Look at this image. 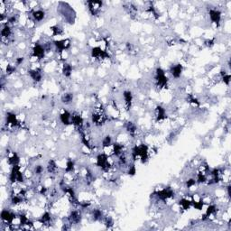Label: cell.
<instances>
[{
  "instance_id": "cell-9",
  "label": "cell",
  "mask_w": 231,
  "mask_h": 231,
  "mask_svg": "<svg viewBox=\"0 0 231 231\" xmlns=\"http://www.w3.org/2000/svg\"><path fill=\"white\" fill-rule=\"evenodd\" d=\"M61 120L63 124L70 125L71 123V115L68 111H64L61 115Z\"/></svg>"
},
{
  "instance_id": "cell-22",
  "label": "cell",
  "mask_w": 231,
  "mask_h": 231,
  "mask_svg": "<svg viewBox=\"0 0 231 231\" xmlns=\"http://www.w3.org/2000/svg\"><path fill=\"white\" fill-rule=\"evenodd\" d=\"M126 130H128L131 135H134L136 131V126L132 122H128V124H126Z\"/></svg>"
},
{
  "instance_id": "cell-23",
  "label": "cell",
  "mask_w": 231,
  "mask_h": 231,
  "mask_svg": "<svg viewBox=\"0 0 231 231\" xmlns=\"http://www.w3.org/2000/svg\"><path fill=\"white\" fill-rule=\"evenodd\" d=\"M9 163L12 164L13 166L18 164V163H19V157H18V155H17L15 153H14L12 157L9 158Z\"/></svg>"
},
{
  "instance_id": "cell-5",
  "label": "cell",
  "mask_w": 231,
  "mask_h": 231,
  "mask_svg": "<svg viewBox=\"0 0 231 231\" xmlns=\"http://www.w3.org/2000/svg\"><path fill=\"white\" fill-rule=\"evenodd\" d=\"M92 56L94 58H106L107 54L106 51H102L99 47H96L92 49Z\"/></svg>"
},
{
  "instance_id": "cell-21",
  "label": "cell",
  "mask_w": 231,
  "mask_h": 231,
  "mask_svg": "<svg viewBox=\"0 0 231 231\" xmlns=\"http://www.w3.org/2000/svg\"><path fill=\"white\" fill-rule=\"evenodd\" d=\"M71 71H72V69H71V66L70 64H68V63H65V64L63 65V74H64L66 77L71 76Z\"/></svg>"
},
{
  "instance_id": "cell-11",
  "label": "cell",
  "mask_w": 231,
  "mask_h": 231,
  "mask_svg": "<svg viewBox=\"0 0 231 231\" xmlns=\"http://www.w3.org/2000/svg\"><path fill=\"white\" fill-rule=\"evenodd\" d=\"M29 74H30L31 78L34 80V81L36 82H39L40 80L42 79V74L39 71H36V70H33V71H29Z\"/></svg>"
},
{
  "instance_id": "cell-20",
  "label": "cell",
  "mask_w": 231,
  "mask_h": 231,
  "mask_svg": "<svg viewBox=\"0 0 231 231\" xmlns=\"http://www.w3.org/2000/svg\"><path fill=\"white\" fill-rule=\"evenodd\" d=\"M157 120H161V119H164L165 118V110L164 107H157Z\"/></svg>"
},
{
  "instance_id": "cell-18",
  "label": "cell",
  "mask_w": 231,
  "mask_h": 231,
  "mask_svg": "<svg viewBox=\"0 0 231 231\" xmlns=\"http://www.w3.org/2000/svg\"><path fill=\"white\" fill-rule=\"evenodd\" d=\"M57 170V166H56V164L54 163V161L51 160L49 161V163L47 164V171L49 173H54Z\"/></svg>"
},
{
  "instance_id": "cell-37",
  "label": "cell",
  "mask_w": 231,
  "mask_h": 231,
  "mask_svg": "<svg viewBox=\"0 0 231 231\" xmlns=\"http://www.w3.org/2000/svg\"><path fill=\"white\" fill-rule=\"evenodd\" d=\"M207 43H207L208 46H212L213 45V41H208Z\"/></svg>"
},
{
  "instance_id": "cell-13",
  "label": "cell",
  "mask_w": 231,
  "mask_h": 231,
  "mask_svg": "<svg viewBox=\"0 0 231 231\" xmlns=\"http://www.w3.org/2000/svg\"><path fill=\"white\" fill-rule=\"evenodd\" d=\"M33 16L35 21H42L44 18L45 13L43 10H36L33 13Z\"/></svg>"
},
{
  "instance_id": "cell-24",
  "label": "cell",
  "mask_w": 231,
  "mask_h": 231,
  "mask_svg": "<svg viewBox=\"0 0 231 231\" xmlns=\"http://www.w3.org/2000/svg\"><path fill=\"white\" fill-rule=\"evenodd\" d=\"M114 154L115 155H120L121 153H122V146H120V144H114Z\"/></svg>"
},
{
  "instance_id": "cell-10",
  "label": "cell",
  "mask_w": 231,
  "mask_h": 231,
  "mask_svg": "<svg viewBox=\"0 0 231 231\" xmlns=\"http://www.w3.org/2000/svg\"><path fill=\"white\" fill-rule=\"evenodd\" d=\"M80 214L78 212V211H72L71 213V216L69 217V219H70V222L72 224V223H75V224H78L79 221H80Z\"/></svg>"
},
{
  "instance_id": "cell-25",
  "label": "cell",
  "mask_w": 231,
  "mask_h": 231,
  "mask_svg": "<svg viewBox=\"0 0 231 231\" xmlns=\"http://www.w3.org/2000/svg\"><path fill=\"white\" fill-rule=\"evenodd\" d=\"M180 204L182 206V208L184 210H187V209H189V208H190V204H192V202L187 200H182L180 201Z\"/></svg>"
},
{
  "instance_id": "cell-27",
  "label": "cell",
  "mask_w": 231,
  "mask_h": 231,
  "mask_svg": "<svg viewBox=\"0 0 231 231\" xmlns=\"http://www.w3.org/2000/svg\"><path fill=\"white\" fill-rule=\"evenodd\" d=\"M101 217H102V213H101L100 210H94V212H93V218L95 219V220H97V219L101 218Z\"/></svg>"
},
{
  "instance_id": "cell-7",
  "label": "cell",
  "mask_w": 231,
  "mask_h": 231,
  "mask_svg": "<svg viewBox=\"0 0 231 231\" xmlns=\"http://www.w3.org/2000/svg\"><path fill=\"white\" fill-rule=\"evenodd\" d=\"M14 218H15V215L12 214V213H11L10 211H8V210H3L2 213H1V218L3 219L4 221L11 223L13 221Z\"/></svg>"
},
{
  "instance_id": "cell-32",
  "label": "cell",
  "mask_w": 231,
  "mask_h": 231,
  "mask_svg": "<svg viewBox=\"0 0 231 231\" xmlns=\"http://www.w3.org/2000/svg\"><path fill=\"white\" fill-rule=\"evenodd\" d=\"M15 70V68L13 67V66H11V65H8V66L7 67V72L9 73V74H10V73H12V72H14Z\"/></svg>"
},
{
  "instance_id": "cell-34",
  "label": "cell",
  "mask_w": 231,
  "mask_h": 231,
  "mask_svg": "<svg viewBox=\"0 0 231 231\" xmlns=\"http://www.w3.org/2000/svg\"><path fill=\"white\" fill-rule=\"evenodd\" d=\"M128 173H129V174H131V175H134L135 173H136V168H135V166H134V165L130 166L129 171H128Z\"/></svg>"
},
{
  "instance_id": "cell-6",
  "label": "cell",
  "mask_w": 231,
  "mask_h": 231,
  "mask_svg": "<svg viewBox=\"0 0 231 231\" xmlns=\"http://www.w3.org/2000/svg\"><path fill=\"white\" fill-rule=\"evenodd\" d=\"M210 17L212 22L216 23V24H218L219 21H220V17H221L220 12L218 10H210Z\"/></svg>"
},
{
  "instance_id": "cell-4",
  "label": "cell",
  "mask_w": 231,
  "mask_h": 231,
  "mask_svg": "<svg viewBox=\"0 0 231 231\" xmlns=\"http://www.w3.org/2000/svg\"><path fill=\"white\" fill-rule=\"evenodd\" d=\"M33 56L37 57L38 59H43L44 57V48L42 45L36 44L33 48Z\"/></svg>"
},
{
  "instance_id": "cell-30",
  "label": "cell",
  "mask_w": 231,
  "mask_h": 231,
  "mask_svg": "<svg viewBox=\"0 0 231 231\" xmlns=\"http://www.w3.org/2000/svg\"><path fill=\"white\" fill-rule=\"evenodd\" d=\"M51 30L53 31V34L54 35H57V34H61L62 33V30L59 27V26H54L51 28Z\"/></svg>"
},
{
  "instance_id": "cell-35",
  "label": "cell",
  "mask_w": 231,
  "mask_h": 231,
  "mask_svg": "<svg viewBox=\"0 0 231 231\" xmlns=\"http://www.w3.org/2000/svg\"><path fill=\"white\" fill-rule=\"evenodd\" d=\"M24 61V57H19V58H17L16 59V64L17 65H19L21 64V63Z\"/></svg>"
},
{
  "instance_id": "cell-17",
  "label": "cell",
  "mask_w": 231,
  "mask_h": 231,
  "mask_svg": "<svg viewBox=\"0 0 231 231\" xmlns=\"http://www.w3.org/2000/svg\"><path fill=\"white\" fill-rule=\"evenodd\" d=\"M73 99V94L72 93H65L61 97V101L64 104H70Z\"/></svg>"
},
{
  "instance_id": "cell-3",
  "label": "cell",
  "mask_w": 231,
  "mask_h": 231,
  "mask_svg": "<svg viewBox=\"0 0 231 231\" xmlns=\"http://www.w3.org/2000/svg\"><path fill=\"white\" fill-rule=\"evenodd\" d=\"M97 164L102 169H107L109 167V164L107 162V157L105 154H99L97 159Z\"/></svg>"
},
{
  "instance_id": "cell-26",
  "label": "cell",
  "mask_w": 231,
  "mask_h": 231,
  "mask_svg": "<svg viewBox=\"0 0 231 231\" xmlns=\"http://www.w3.org/2000/svg\"><path fill=\"white\" fill-rule=\"evenodd\" d=\"M50 220H51V216H50V214H49L48 212L44 213V214L43 215V217H42V219H41L42 223H47V222H49Z\"/></svg>"
},
{
  "instance_id": "cell-36",
  "label": "cell",
  "mask_w": 231,
  "mask_h": 231,
  "mask_svg": "<svg viewBox=\"0 0 231 231\" xmlns=\"http://www.w3.org/2000/svg\"><path fill=\"white\" fill-rule=\"evenodd\" d=\"M15 21H16L15 16H11L8 18V23H10V24H14Z\"/></svg>"
},
{
  "instance_id": "cell-14",
  "label": "cell",
  "mask_w": 231,
  "mask_h": 231,
  "mask_svg": "<svg viewBox=\"0 0 231 231\" xmlns=\"http://www.w3.org/2000/svg\"><path fill=\"white\" fill-rule=\"evenodd\" d=\"M7 124H11L13 126H16L17 125V120H16V117L15 114L12 113H7Z\"/></svg>"
},
{
  "instance_id": "cell-1",
  "label": "cell",
  "mask_w": 231,
  "mask_h": 231,
  "mask_svg": "<svg viewBox=\"0 0 231 231\" xmlns=\"http://www.w3.org/2000/svg\"><path fill=\"white\" fill-rule=\"evenodd\" d=\"M147 154H148V148L146 146L142 144L140 146H136L133 149V155H134V158L136 156H141L142 161L144 162L147 159Z\"/></svg>"
},
{
  "instance_id": "cell-2",
  "label": "cell",
  "mask_w": 231,
  "mask_h": 231,
  "mask_svg": "<svg viewBox=\"0 0 231 231\" xmlns=\"http://www.w3.org/2000/svg\"><path fill=\"white\" fill-rule=\"evenodd\" d=\"M156 80L161 87H164L166 85L167 81H168V79L166 78L164 71L160 68L156 70Z\"/></svg>"
},
{
  "instance_id": "cell-31",
  "label": "cell",
  "mask_w": 231,
  "mask_h": 231,
  "mask_svg": "<svg viewBox=\"0 0 231 231\" xmlns=\"http://www.w3.org/2000/svg\"><path fill=\"white\" fill-rule=\"evenodd\" d=\"M34 172H35V173L37 175H40V174H42L43 172V166L42 165H37L35 167V169H34Z\"/></svg>"
},
{
  "instance_id": "cell-12",
  "label": "cell",
  "mask_w": 231,
  "mask_h": 231,
  "mask_svg": "<svg viewBox=\"0 0 231 231\" xmlns=\"http://www.w3.org/2000/svg\"><path fill=\"white\" fill-rule=\"evenodd\" d=\"M82 122H83V120H82V118H81L80 115H71V124L77 126H81Z\"/></svg>"
},
{
  "instance_id": "cell-29",
  "label": "cell",
  "mask_w": 231,
  "mask_h": 231,
  "mask_svg": "<svg viewBox=\"0 0 231 231\" xmlns=\"http://www.w3.org/2000/svg\"><path fill=\"white\" fill-rule=\"evenodd\" d=\"M74 167V163L72 161H69L67 163V167H66V172H71Z\"/></svg>"
},
{
  "instance_id": "cell-16",
  "label": "cell",
  "mask_w": 231,
  "mask_h": 231,
  "mask_svg": "<svg viewBox=\"0 0 231 231\" xmlns=\"http://www.w3.org/2000/svg\"><path fill=\"white\" fill-rule=\"evenodd\" d=\"M124 97H125V101L126 104V107L128 108L131 107V103H132V94L130 91H125L124 92Z\"/></svg>"
},
{
  "instance_id": "cell-28",
  "label": "cell",
  "mask_w": 231,
  "mask_h": 231,
  "mask_svg": "<svg viewBox=\"0 0 231 231\" xmlns=\"http://www.w3.org/2000/svg\"><path fill=\"white\" fill-rule=\"evenodd\" d=\"M103 146H108L111 144V137L110 136H106L105 139L103 140Z\"/></svg>"
},
{
  "instance_id": "cell-19",
  "label": "cell",
  "mask_w": 231,
  "mask_h": 231,
  "mask_svg": "<svg viewBox=\"0 0 231 231\" xmlns=\"http://www.w3.org/2000/svg\"><path fill=\"white\" fill-rule=\"evenodd\" d=\"M10 34H11V28L7 25H5L1 30V35L3 38H7L10 36Z\"/></svg>"
},
{
  "instance_id": "cell-33",
  "label": "cell",
  "mask_w": 231,
  "mask_h": 231,
  "mask_svg": "<svg viewBox=\"0 0 231 231\" xmlns=\"http://www.w3.org/2000/svg\"><path fill=\"white\" fill-rule=\"evenodd\" d=\"M195 182H196L195 180H193V179H190V180H189V181L187 182V186H188L189 188H190V187H192V186L194 185Z\"/></svg>"
},
{
  "instance_id": "cell-8",
  "label": "cell",
  "mask_w": 231,
  "mask_h": 231,
  "mask_svg": "<svg viewBox=\"0 0 231 231\" xmlns=\"http://www.w3.org/2000/svg\"><path fill=\"white\" fill-rule=\"evenodd\" d=\"M182 66L181 64H177L175 66H172L171 69V73L174 78H179L182 74Z\"/></svg>"
},
{
  "instance_id": "cell-15",
  "label": "cell",
  "mask_w": 231,
  "mask_h": 231,
  "mask_svg": "<svg viewBox=\"0 0 231 231\" xmlns=\"http://www.w3.org/2000/svg\"><path fill=\"white\" fill-rule=\"evenodd\" d=\"M54 45L57 47V49L61 51L69 47V43H66V41H55Z\"/></svg>"
}]
</instances>
